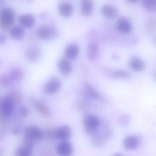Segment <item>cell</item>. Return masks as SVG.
Segmentation results:
<instances>
[{
    "label": "cell",
    "instance_id": "44dd1931",
    "mask_svg": "<svg viewBox=\"0 0 156 156\" xmlns=\"http://www.w3.org/2000/svg\"><path fill=\"white\" fill-rule=\"evenodd\" d=\"M58 10L60 15L64 18H71L73 13V5L68 2H61L59 4Z\"/></svg>",
    "mask_w": 156,
    "mask_h": 156
},
{
    "label": "cell",
    "instance_id": "8d00e7d4",
    "mask_svg": "<svg viewBox=\"0 0 156 156\" xmlns=\"http://www.w3.org/2000/svg\"><path fill=\"white\" fill-rule=\"evenodd\" d=\"M127 2L130 3H135L139 1V0H126Z\"/></svg>",
    "mask_w": 156,
    "mask_h": 156
},
{
    "label": "cell",
    "instance_id": "ffe728a7",
    "mask_svg": "<svg viewBox=\"0 0 156 156\" xmlns=\"http://www.w3.org/2000/svg\"><path fill=\"white\" fill-rule=\"evenodd\" d=\"M57 66L60 73L64 75H68L73 71V66L68 59H60L57 62Z\"/></svg>",
    "mask_w": 156,
    "mask_h": 156
},
{
    "label": "cell",
    "instance_id": "ac0fdd59",
    "mask_svg": "<svg viewBox=\"0 0 156 156\" xmlns=\"http://www.w3.org/2000/svg\"><path fill=\"white\" fill-rule=\"evenodd\" d=\"M129 66L131 70L136 72H142L146 67L144 61L137 56H133L129 59Z\"/></svg>",
    "mask_w": 156,
    "mask_h": 156
},
{
    "label": "cell",
    "instance_id": "277c9868",
    "mask_svg": "<svg viewBox=\"0 0 156 156\" xmlns=\"http://www.w3.org/2000/svg\"><path fill=\"white\" fill-rule=\"evenodd\" d=\"M58 30L51 25L44 24L39 27L37 34L39 38L44 40H51L55 39L58 36Z\"/></svg>",
    "mask_w": 156,
    "mask_h": 156
},
{
    "label": "cell",
    "instance_id": "6da1fadb",
    "mask_svg": "<svg viewBox=\"0 0 156 156\" xmlns=\"http://www.w3.org/2000/svg\"><path fill=\"white\" fill-rule=\"evenodd\" d=\"M44 136V133L41 128L34 125L29 126L24 129L23 143L33 147L36 140L42 139Z\"/></svg>",
    "mask_w": 156,
    "mask_h": 156
},
{
    "label": "cell",
    "instance_id": "d4e9b609",
    "mask_svg": "<svg viewBox=\"0 0 156 156\" xmlns=\"http://www.w3.org/2000/svg\"><path fill=\"white\" fill-rule=\"evenodd\" d=\"M33 147L23 145L20 146L16 149L15 151L16 156H30L33 152Z\"/></svg>",
    "mask_w": 156,
    "mask_h": 156
},
{
    "label": "cell",
    "instance_id": "8fae6325",
    "mask_svg": "<svg viewBox=\"0 0 156 156\" xmlns=\"http://www.w3.org/2000/svg\"><path fill=\"white\" fill-rule=\"evenodd\" d=\"M85 92L88 96L94 100L104 103H108L107 100L101 95L94 87H93L87 82H84Z\"/></svg>",
    "mask_w": 156,
    "mask_h": 156
},
{
    "label": "cell",
    "instance_id": "5b68a950",
    "mask_svg": "<svg viewBox=\"0 0 156 156\" xmlns=\"http://www.w3.org/2000/svg\"><path fill=\"white\" fill-rule=\"evenodd\" d=\"M14 104L8 96L2 98L0 102V115L8 119L13 113Z\"/></svg>",
    "mask_w": 156,
    "mask_h": 156
},
{
    "label": "cell",
    "instance_id": "ba28073f",
    "mask_svg": "<svg viewBox=\"0 0 156 156\" xmlns=\"http://www.w3.org/2000/svg\"><path fill=\"white\" fill-rule=\"evenodd\" d=\"M140 137L136 135H129L123 140V146L126 151H134L138 148L141 144Z\"/></svg>",
    "mask_w": 156,
    "mask_h": 156
},
{
    "label": "cell",
    "instance_id": "4fadbf2b",
    "mask_svg": "<svg viewBox=\"0 0 156 156\" xmlns=\"http://www.w3.org/2000/svg\"><path fill=\"white\" fill-rule=\"evenodd\" d=\"M72 135L71 127L66 125L61 126L55 130V138L58 140H68L71 138Z\"/></svg>",
    "mask_w": 156,
    "mask_h": 156
},
{
    "label": "cell",
    "instance_id": "e0dca14e",
    "mask_svg": "<svg viewBox=\"0 0 156 156\" xmlns=\"http://www.w3.org/2000/svg\"><path fill=\"white\" fill-rule=\"evenodd\" d=\"M80 52L79 46L76 44H69L66 48L64 51L65 56L69 61L75 60Z\"/></svg>",
    "mask_w": 156,
    "mask_h": 156
},
{
    "label": "cell",
    "instance_id": "30bf717a",
    "mask_svg": "<svg viewBox=\"0 0 156 156\" xmlns=\"http://www.w3.org/2000/svg\"><path fill=\"white\" fill-rule=\"evenodd\" d=\"M116 29L118 31L125 34H129L133 30V26L130 20L126 17H120L117 21Z\"/></svg>",
    "mask_w": 156,
    "mask_h": 156
},
{
    "label": "cell",
    "instance_id": "52a82bcc",
    "mask_svg": "<svg viewBox=\"0 0 156 156\" xmlns=\"http://www.w3.org/2000/svg\"><path fill=\"white\" fill-rule=\"evenodd\" d=\"M61 86L62 83L60 79L57 77H52L45 83L44 91L46 94H54L60 90Z\"/></svg>",
    "mask_w": 156,
    "mask_h": 156
},
{
    "label": "cell",
    "instance_id": "1f68e13d",
    "mask_svg": "<svg viewBox=\"0 0 156 156\" xmlns=\"http://www.w3.org/2000/svg\"><path fill=\"white\" fill-rule=\"evenodd\" d=\"M30 113L29 108L25 106H22L19 108V115L23 118L28 116Z\"/></svg>",
    "mask_w": 156,
    "mask_h": 156
},
{
    "label": "cell",
    "instance_id": "836d02e7",
    "mask_svg": "<svg viewBox=\"0 0 156 156\" xmlns=\"http://www.w3.org/2000/svg\"><path fill=\"white\" fill-rule=\"evenodd\" d=\"M22 131V128L20 126H16L13 127L12 129V132L14 135H18L20 134Z\"/></svg>",
    "mask_w": 156,
    "mask_h": 156
},
{
    "label": "cell",
    "instance_id": "4dcf8cb0",
    "mask_svg": "<svg viewBox=\"0 0 156 156\" xmlns=\"http://www.w3.org/2000/svg\"><path fill=\"white\" fill-rule=\"evenodd\" d=\"M131 120V117L129 115L126 114L120 117L118 119V123L120 126L123 127L127 126Z\"/></svg>",
    "mask_w": 156,
    "mask_h": 156
},
{
    "label": "cell",
    "instance_id": "3957f363",
    "mask_svg": "<svg viewBox=\"0 0 156 156\" xmlns=\"http://www.w3.org/2000/svg\"><path fill=\"white\" fill-rule=\"evenodd\" d=\"M84 128L87 134L93 135L96 133L100 126V120L97 116L92 114H87L83 118Z\"/></svg>",
    "mask_w": 156,
    "mask_h": 156
},
{
    "label": "cell",
    "instance_id": "2e32d148",
    "mask_svg": "<svg viewBox=\"0 0 156 156\" xmlns=\"http://www.w3.org/2000/svg\"><path fill=\"white\" fill-rule=\"evenodd\" d=\"M101 14L107 19L112 20L115 19L118 14L117 9L113 5L105 4L101 7L100 9Z\"/></svg>",
    "mask_w": 156,
    "mask_h": 156
},
{
    "label": "cell",
    "instance_id": "9a60e30c",
    "mask_svg": "<svg viewBox=\"0 0 156 156\" xmlns=\"http://www.w3.org/2000/svg\"><path fill=\"white\" fill-rule=\"evenodd\" d=\"M19 21L22 26L26 29H30L35 25L36 19L32 14L25 13L19 17Z\"/></svg>",
    "mask_w": 156,
    "mask_h": 156
},
{
    "label": "cell",
    "instance_id": "cb8c5ba5",
    "mask_svg": "<svg viewBox=\"0 0 156 156\" xmlns=\"http://www.w3.org/2000/svg\"><path fill=\"white\" fill-rule=\"evenodd\" d=\"M9 75L12 82L18 83L22 79L24 75V72L21 68L15 67L10 70Z\"/></svg>",
    "mask_w": 156,
    "mask_h": 156
},
{
    "label": "cell",
    "instance_id": "f35d334b",
    "mask_svg": "<svg viewBox=\"0 0 156 156\" xmlns=\"http://www.w3.org/2000/svg\"></svg>",
    "mask_w": 156,
    "mask_h": 156
},
{
    "label": "cell",
    "instance_id": "9c48e42d",
    "mask_svg": "<svg viewBox=\"0 0 156 156\" xmlns=\"http://www.w3.org/2000/svg\"><path fill=\"white\" fill-rule=\"evenodd\" d=\"M87 55L88 59L92 62H96L100 56V49L98 43L91 41L87 45Z\"/></svg>",
    "mask_w": 156,
    "mask_h": 156
},
{
    "label": "cell",
    "instance_id": "83f0119b",
    "mask_svg": "<svg viewBox=\"0 0 156 156\" xmlns=\"http://www.w3.org/2000/svg\"><path fill=\"white\" fill-rule=\"evenodd\" d=\"M144 9L149 12H156V0H142Z\"/></svg>",
    "mask_w": 156,
    "mask_h": 156
},
{
    "label": "cell",
    "instance_id": "4316f807",
    "mask_svg": "<svg viewBox=\"0 0 156 156\" xmlns=\"http://www.w3.org/2000/svg\"><path fill=\"white\" fill-rule=\"evenodd\" d=\"M131 78V75L125 70H117L114 71L112 79H129Z\"/></svg>",
    "mask_w": 156,
    "mask_h": 156
},
{
    "label": "cell",
    "instance_id": "d6986e66",
    "mask_svg": "<svg viewBox=\"0 0 156 156\" xmlns=\"http://www.w3.org/2000/svg\"><path fill=\"white\" fill-rule=\"evenodd\" d=\"M41 55V49L36 46L29 48L25 53L26 59L31 62H35L38 61L40 59Z\"/></svg>",
    "mask_w": 156,
    "mask_h": 156
},
{
    "label": "cell",
    "instance_id": "603a6c76",
    "mask_svg": "<svg viewBox=\"0 0 156 156\" xmlns=\"http://www.w3.org/2000/svg\"><path fill=\"white\" fill-rule=\"evenodd\" d=\"M25 31L23 27L16 25L12 27L10 30L11 37L16 41H20L24 37Z\"/></svg>",
    "mask_w": 156,
    "mask_h": 156
},
{
    "label": "cell",
    "instance_id": "d6a6232c",
    "mask_svg": "<svg viewBox=\"0 0 156 156\" xmlns=\"http://www.w3.org/2000/svg\"><path fill=\"white\" fill-rule=\"evenodd\" d=\"M55 130H56V129L53 128L48 129L46 130V133H45L46 137L49 139H56V138H55Z\"/></svg>",
    "mask_w": 156,
    "mask_h": 156
},
{
    "label": "cell",
    "instance_id": "f546056e",
    "mask_svg": "<svg viewBox=\"0 0 156 156\" xmlns=\"http://www.w3.org/2000/svg\"><path fill=\"white\" fill-rule=\"evenodd\" d=\"M76 109L80 111L87 110L89 107V104L87 101L84 99H81L76 102Z\"/></svg>",
    "mask_w": 156,
    "mask_h": 156
},
{
    "label": "cell",
    "instance_id": "484cf974",
    "mask_svg": "<svg viewBox=\"0 0 156 156\" xmlns=\"http://www.w3.org/2000/svg\"><path fill=\"white\" fill-rule=\"evenodd\" d=\"M7 96L12 100L14 105L20 104L23 99L22 94L18 90H12L8 94Z\"/></svg>",
    "mask_w": 156,
    "mask_h": 156
},
{
    "label": "cell",
    "instance_id": "d590c367",
    "mask_svg": "<svg viewBox=\"0 0 156 156\" xmlns=\"http://www.w3.org/2000/svg\"><path fill=\"white\" fill-rule=\"evenodd\" d=\"M6 37H5V36L2 34H1L0 35V44L1 45L4 44L6 42Z\"/></svg>",
    "mask_w": 156,
    "mask_h": 156
},
{
    "label": "cell",
    "instance_id": "74e56055",
    "mask_svg": "<svg viewBox=\"0 0 156 156\" xmlns=\"http://www.w3.org/2000/svg\"><path fill=\"white\" fill-rule=\"evenodd\" d=\"M29 2L32 1L33 0H28Z\"/></svg>",
    "mask_w": 156,
    "mask_h": 156
},
{
    "label": "cell",
    "instance_id": "7c38bea8",
    "mask_svg": "<svg viewBox=\"0 0 156 156\" xmlns=\"http://www.w3.org/2000/svg\"><path fill=\"white\" fill-rule=\"evenodd\" d=\"M56 152L61 156H69L73 152V147L71 142L68 140H62L56 147Z\"/></svg>",
    "mask_w": 156,
    "mask_h": 156
},
{
    "label": "cell",
    "instance_id": "5bb4252c",
    "mask_svg": "<svg viewBox=\"0 0 156 156\" xmlns=\"http://www.w3.org/2000/svg\"><path fill=\"white\" fill-rule=\"evenodd\" d=\"M30 101L33 106L42 115L45 117L51 115V111L50 108L44 103L34 97L31 98Z\"/></svg>",
    "mask_w": 156,
    "mask_h": 156
},
{
    "label": "cell",
    "instance_id": "7402d4cb",
    "mask_svg": "<svg viewBox=\"0 0 156 156\" xmlns=\"http://www.w3.org/2000/svg\"><path fill=\"white\" fill-rule=\"evenodd\" d=\"M94 9V0H82L81 11L83 16L86 17L91 16Z\"/></svg>",
    "mask_w": 156,
    "mask_h": 156
},
{
    "label": "cell",
    "instance_id": "8992f818",
    "mask_svg": "<svg viewBox=\"0 0 156 156\" xmlns=\"http://www.w3.org/2000/svg\"><path fill=\"white\" fill-rule=\"evenodd\" d=\"M113 132L111 129H106L102 134L94 133L91 136V141L94 146L100 147L105 145L107 140L112 137Z\"/></svg>",
    "mask_w": 156,
    "mask_h": 156
},
{
    "label": "cell",
    "instance_id": "e575fe53",
    "mask_svg": "<svg viewBox=\"0 0 156 156\" xmlns=\"http://www.w3.org/2000/svg\"><path fill=\"white\" fill-rule=\"evenodd\" d=\"M148 26H149L150 29H153V28L156 26V20L154 19L151 18L148 20Z\"/></svg>",
    "mask_w": 156,
    "mask_h": 156
},
{
    "label": "cell",
    "instance_id": "7a4b0ae2",
    "mask_svg": "<svg viewBox=\"0 0 156 156\" xmlns=\"http://www.w3.org/2000/svg\"><path fill=\"white\" fill-rule=\"evenodd\" d=\"M15 13L10 8H5L2 10L0 16V26L3 30H7L14 23Z\"/></svg>",
    "mask_w": 156,
    "mask_h": 156
},
{
    "label": "cell",
    "instance_id": "f1b7e54d",
    "mask_svg": "<svg viewBox=\"0 0 156 156\" xmlns=\"http://www.w3.org/2000/svg\"><path fill=\"white\" fill-rule=\"evenodd\" d=\"M12 81L9 74L3 73L0 76V83L2 85L7 87L12 84Z\"/></svg>",
    "mask_w": 156,
    "mask_h": 156
}]
</instances>
